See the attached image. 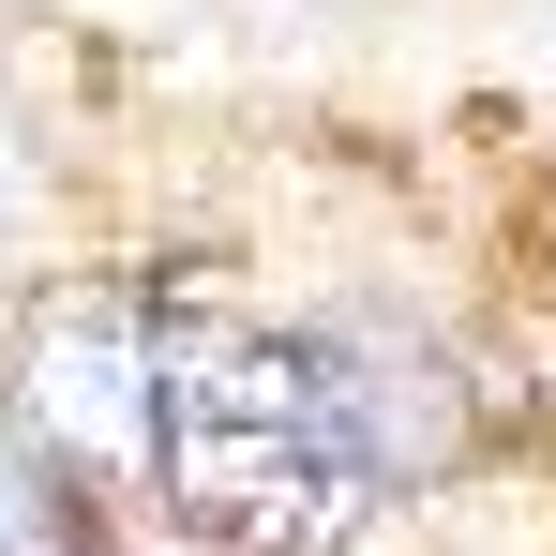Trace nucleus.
Returning a JSON list of instances; mask_svg holds the SVG:
<instances>
[{
    "instance_id": "obj_1",
    "label": "nucleus",
    "mask_w": 556,
    "mask_h": 556,
    "mask_svg": "<svg viewBox=\"0 0 556 556\" xmlns=\"http://www.w3.org/2000/svg\"><path fill=\"white\" fill-rule=\"evenodd\" d=\"M151 346H166V496L195 542L226 556H346L391 496L331 331H271L241 301L151 286Z\"/></svg>"
},
{
    "instance_id": "obj_2",
    "label": "nucleus",
    "mask_w": 556,
    "mask_h": 556,
    "mask_svg": "<svg viewBox=\"0 0 556 556\" xmlns=\"http://www.w3.org/2000/svg\"><path fill=\"white\" fill-rule=\"evenodd\" d=\"M0 437L46 481H151V452H166L151 286H46L15 316V421Z\"/></svg>"
},
{
    "instance_id": "obj_3",
    "label": "nucleus",
    "mask_w": 556,
    "mask_h": 556,
    "mask_svg": "<svg viewBox=\"0 0 556 556\" xmlns=\"http://www.w3.org/2000/svg\"><path fill=\"white\" fill-rule=\"evenodd\" d=\"M0 556H46V466L0 437Z\"/></svg>"
}]
</instances>
